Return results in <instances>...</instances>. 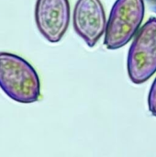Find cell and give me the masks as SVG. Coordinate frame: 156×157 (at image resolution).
<instances>
[{
  "instance_id": "cell-1",
  "label": "cell",
  "mask_w": 156,
  "mask_h": 157,
  "mask_svg": "<svg viewBox=\"0 0 156 157\" xmlns=\"http://www.w3.org/2000/svg\"><path fill=\"white\" fill-rule=\"evenodd\" d=\"M0 88L14 101L30 104L40 97V82L33 66L22 57L0 52Z\"/></svg>"
},
{
  "instance_id": "cell-2",
  "label": "cell",
  "mask_w": 156,
  "mask_h": 157,
  "mask_svg": "<svg viewBox=\"0 0 156 157\" xmlns=\"http://www.w3.org/2000/svg\"><path fill=\"white\" fill-rule=\"evenodd\" d=\"M144 0H116L107 22L104 44L108 50L126 45L143 20Z\"/></svg>"
},
{
  "instance_id": "cell-3",
  "label": "cell",
  "mask_w": 156,
  "mask_h": 157,
  "mask_svg": "<svg viewBox=\"0 0 156 157\" xmlns=\"http://www.w3.org/2000/svg\"><path fill=\"white\" fill-rule=\"evenodd\" d=\"M131 81L141 85L156 72V17H150L141 28L131 45L127 59Z\"/></svg>"
},
{
  "instance_id": "cell-4",
  "label": "cell",
  "mask_w": 156,
  "mask_h": 157,
  "mask_svg": "<svg viewBox=\"0 0 156 157\" xmlns=\"http://www.w3.org/2000/svg\"><path fill=\"white\" fill-rule=\"evenodd\" d=\"M35 22L40 33L50 42H59L70 22L68 0H37Z\"/></svg>"
},
{
  "instance_id": "cell-5",
  "label": "cell",
  "mask_w": 156,
  "mask_h": 157,
  "mask_svg": "<svg viewBox=\"0 0 156 157\" xmlns=\"http://www.w3.org/2000/svg\"><path fill=\"white\" fill-rule=\"evenodd\" d=\"M75 32L90 48L94 47L106 31L107 21L100 0H78L74 10Z\"/></svg>"
},
{
  "instance_id": "cell-6",
  "label": "cell",
  "mask_w": 156,
  "mask_h": 157,
  "mask_svg": "<svg viewBox=\"0 0 156 157\" xmlns=\"http://www.w3.org/2000/svg\"><path fill=\"white\" fill-rule=\"evenodd\" d=\"M148 108L152 115L156 117V77L150 88L148 96Z\"/></svg>"
},
{
  "instance_id": "cell-7",
  "label": "cell",
  "mask_w": 156,
  "mask_h": 157,
  "mask_svg": "<svg viewBox=\"0 0 156 157\" xmlns=\"http://www.w3.org/2000/svg\"><path fill=\"white\" fill-rule=\"evenodd\" d=\"M152 1V3H154V5H155V9H156V0H151Z\"/></svg>"
}]
</instances>
